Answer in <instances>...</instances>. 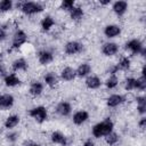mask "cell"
I'll use <instances>...</instances> for the list:
<instances>
[{
  "mask_svg": "<svg viewBox=\"0 0 146 146\" xmlns=\"http://www.w3.org/2000/svg\"><path fill=\"white\" fill-rule=\"evenodd\" d=\"M114 124L112 122L111 119H105L102 122H98L97 124L94 125L92 128V136L96 138H100L103 136H107L108 133H111L113 131Z\"/></svg>",
  "mask_w": 146,
  "mask_h": 146,
  "instance_id": "6da1fadb",
  "label": "cell"
},
{
  "mask_svg": "<svg viewBox=\"0 0 146 146\" xmlns=\"http://www.w3.org/2000/svg\"><path fill=\"white\" fill-rule=\"evenodd\" d=\"M18 7L21 8V10L26 14V15H34L38 13H41L43 10V7L41 3L39 2H33V1H26L23 3H19Z\"/></svg>",
  "mask_w": 146,
  "mask_h": 146,
  "instance_id": "7a4b0ae2",
  "label": "cell"
},
{
  "mask_svg": "<svg viewBox=\"0 0 146 146\" xmlns=\"http://www.w3.org/2000/svg\"><path fill=\"white\" fill-rule=\"evenodd\" d=\"M29 114H30L31 117H33V119H34L36 122H39V123L44 122V121L47 120V115H48L47 108L43 107V106H36V107L31 108L30 112H29Z\"/></svg>",
  "mask_w": 146,
  "mask_h": 146,
  "instance_id": "3957f363",
  "label": "cell"
},
{
  "mask_svg": "<svg viewBox=\"0 0 146 146\" xmlns=\"http://www.w3.org/2000/svg\"><path fill=\"white\" fill-rule=\"evenodd\" d=\"M27 40V35L26 33L23 31V30H17L13 36V43H11V47L13 49H16V48H19L22 44H24Z\"/></svg>",
  "mask_w": 146,
  "mask_h": 146,
  "instance_id": "277c9868",
  "label": "cell"
},
{
  "mask_svg": "<svg viewBox=\"0 0 146 146\" xmlns=\"http://www.w3.org/2000/svg\"><path fill=\"white\" fill-rule=\"evenodd\" d=\"M65 52L67 55H75V54H80L83 50V44L78 42V41H68L65 44L64 48Z\"/></svg>",
  "mask_w": 146,
  "mask_h": 146,
  "instance_id": "5b68a950",
  "label": "cell"
},
{
  "mask_svg": "<svg viewBox=\"0 0 146 146\" xmlns=\"http://www.w3.org/2000/svg\"><path fill=\"white\" fill-rule=\"evenodd\" d=\"M125 49L129 50V51H131V54L137 55V54H140L141 52V50L144 49V46H143V43H141L140 40L132 39V40H130V41H128L125 43Z\"/></svg>",
  "mask_w": 146,
  "mask_h": 146,
  "instance_id": "8992f818",
  "label": "cell"
},
{
  "mask_svg": "<svg viewBox=\"0 0 146 146\" xmlns=\"http://www.w3.org/2000/svg\"><path fill=\"white\" fill-rule=\"evenodd\" d=\"M119 51V46L115 42H106L102 47V52L105 56H113Z\"/></svg>",
  "mask_w": 146,
  "mask_h": 146,
  "instance_id": "52a82bcc",
  "label": "cell"
},
{
  "mask_svg": "<svg viewBox=\"0 0 146 146\" xmlns=\"http://www.w3.org/2000/svg\"><path fill=\"white\" fill-rule=\"evenodd\" d=\"M38 59L41 65H48L54 60V55L49 50H41L38 55Z\"/></svg>",
  "mask_w": 146,
  "mask_h": 146,
  "instance_id": "ba28073f",
  "label": "cell"
},
{
  "mask_svg": "<svg viewBox=\"0 0 146 146\" xmlns=\"http://www.w3.org/2000/svg\"><path fill=\"white\" fill-rule=\"evenodd\" d=\"M89 119V113L87 111H78L73 114V123L76 125H81L83 124L87 120Z\"/></svg>",
  "mask_w": 146,
  "mask_h": 146,
  "instance_id": "9c48e42d",
  "label": "cell"
},
{
  "mask_svg": "<svg viewBox=\"0 0 146 146\" xmlns=\"http://www.w3.org/2000/svg\"><path fill=\"white\" fill-rule=\"evenodd\" d=\"M14 97L10 94H3L0 95V108L1 110H7L10 108L14 105Z\"/></svg>",
  "mask_w": 146,
  "mask_h": 146,
  "instance_id": "30bf717a",
  "label": "cell"
},
{
  "mask_svg": "<svg viewBox=\"0 0 146 146\" xmlns=\"http://www.w3.org/2000/svg\"><path fill=\"white\" fill-rule=\"evenodd\" d=\"M120 33H121V27L115 24H110V25L105 26V29H104V34L107 38H115Z\"/></svg>",
  "mask_w": 146,
  "mask_h": 146,
  "instance_id": "8fae6325",
  "label": "cell"
},
{
  "mask_svg": "<svg viewBox=\"0 0 146 146\" xmlns=\"http://www.w3.org/2000/svg\"><path fill=\"white\" fill-rule=\"evenodd\" d=\"M72 111V106L70 103L67 102H60L57 106H56V112L57 114L62 115V116H67Z\"/></svg>",
  "mask_w": 146,
  "mask_h": 146,
  "instance_id": "7c38bea8",
  "label": "cell"
},
{
  "mask_svg": "<svg viewBox=\"0 0 146 146\" xmlns=\"http://www.w3.org/2000/svg\"><path fill=\"white\" fill-rule=\"evenodd\" d=\"M123 102H124V97L121 96V95L115 94V95H111V96L107 98L106 104H107L108 107H116V106L121 105Z\"/></svg>",
  "mask_w": 146,
  "mask_h": 146,
  "instance_id": "4fadbf2b",
  "label": "cell"
},
{
  "mask_svg": "<svg viewBox=\"0 0 146 146\" xmlns=\"http://www.w3.org/2000/svg\"><path fill=\"white\" fill-rule=\"evenodd\" d=\"M86 86L89 89H98L102 86V81L97 75H91L88 76L86 80Z\"/></svg>",
  "mask_w": 146,
  "mask_h": 146,
  "instance_id": "5bb4252c",
  "label": "cell"
},
{
  "mask_svg": "<svg viewBox=\"0 0 146 146\" xmlns=\"http://www.w3.org/2000/svg\"><path fill=\"white\" fill-rule=\"evenodd\" d=\"M75 75H76L75 74V70L70 67V66L64 67L62 70V72H60V78L63 80H65V81H72L75 78Z\"/></svg>",
  "mask_w": 146,
  "mask_h": 146,
  "instance_id": "9a60e30c",
  "label": "cell"
},
{
  "mask_svg": "<svg viewBox=\"0 0 146 146\" xmlns=\"http://www.w3.org/2000/svg\"><path fill=\"white\" fill-rule=\"evenodd\" d=\"M3 82L7 87H16L17 84L21 83V80L15 74V73H11V74H7L3 79Z\"/></svg>",
  "mask_w": 146,
  "mask_h": 146,
  "instance_id": "2e32d148",
  "label": "cell"
},
{
  "mask_svg": "<svg viewBox=\"0 0 146 146\" xmlns=\"http://www.w3.org/2000/svg\"><path fill=\"white\" fill-rule=\"evenodd\" d=\"M91 72V66L90 64L88 63H82L79 65V67L75 70V74L80 78H83V76H87L89 73Z\"/></svg>",
  "mask_w": 146,
  "mask_h": 146,
  "instance_id": "e0dca14e",
  "label": "cell"
},
{
  "mask_svg": "<svg viewBox=\"0 0 146 146\" xmlns=\"http://www.w3.org/2000/svg\"><path fill=\"white\" fill-rule=\"evenodd\" d=\"M127 9H128V3L125 1H116L113 5V11L119 16L123 15L127 11Z\"/></svg>",
  "mask_w": 146,
  "mask_h": 146,
  "instance_id": "ac0fdd59",
  "label": "cell"
},
{
  "mask_svg": "<svg viewBox=\"0 0 146 146\" xmlns=\"http://www.w3.org/2000/svg\"><path fill=\"white\" fill-rule=\"evenodd\" d=\"M27 62L24 58H17L11 64V68L13 71H25L27 68Z\"/></svg>",
  "mask_w": 146,
  "mask_h": 146,
  "instance_id": "d6986e66",
  "label": "cell"
},
{
  "mask_svg": "<svg viewBox=\"0 0 146 146\" xmlns=\"http://www.w3.org/2000/svg\"><path fill=\"white\" fill-rule=\"evenodd\" d=\"M29 91H30V94L32 96H39L43 91V84L41 82H39V81H33L31 83V86H30V90Z\"/></svg>",
  "mask_w": 146,
  "mask_h": 146,
  "instance_id": "ffe728a7",
  "label": "cell"
},
{
  "mask_svg": "<svg viewBox=\"0 0 146 146\" xmlns=\"http://www.w3.org/2000/svg\"><path fill=\"white\" fill-rule=\"evenodd\" d=\"M18 123H19V116L16 115V114H14V115H9L6 119V121H5L3 124H5V128L11 129V128H15Z\"/></svg>",
  "mask_w": 146,
  "mask_h": 146,
  "instance_id": "44dd1931",
  "label": "cell"
},
{
  "mask_svg": "<svg viewBox=\"0 0 146 146\" xmlns=\"http://www.w3.org/2000/svg\"><path fill=\"white\" fill-rule=\"evenodd\" d=\"M51 141L54 144H59V145H66V137L59 132V131H54L51 133Z\"/></svg>",
  "mask_w": 146,
  "mask_h": 146,
  "instance_id": "7402d4cb",
  "label": "cell"
},
{
  "mask_svg": "<svg viewBox=\"0 0 146 146\" xmlns=\"http://www.w3.org/2000/svg\"><path fill=\"white\" fill-rule=\"evenodd\" d=\"M43 80H44V82H46V84H48L49 87H55L56 84H57V82H58V78H57V75L54 73V72H48L44 76H43Z\"/></svg>",
  "mask_w": 146,
  "mask_h": 146,
  "instance_id": "603a6c76",
  "label": "cell"
},
{
  "mask_svg": "<svg viewBox=\"0 0 146 146\" xmlns=\"http://www.w3.org/2000/svg\"><path fill=\"white\" fill-rule=\"evenodd\" d=\"M83 15H84V11H83V9L81 7H73V9L70 11V16L74 21L81 19L83 17Z\"/></svg>",
  "mask_w": 146,
  "mask_h": 146,
  "instance_id": "cb8c5ba5",
  "label": "cell"
},
{
  "mask_svg": "<svg viewBox=\"0 0 146 146\" xmlns=\"http://www.w3.org/2000/svg\"><path fill=\"white\" fill-rule=\"evenodd\" d=\"M55 24V21L51 16H46L43 17V19L41 21V27L43 31H49Z\"/></svg>",
  "mask_w": 146,
  "mask_h": 146,
  "instance_id": "d4e9b609",
  "label": "cell"
},
{
  "mask_svg": "<svg viewBox=\"0 0 146 146\" xmlns=\"http://www.w3.org/2000/svg\"><path fill=\"white\" fill-rule=\"evenodd\" d=\"M137 110H138V113L140 114H144L146 112V98L144 96H139L137 97Z\"/></svg>",
  "mask_w": 146,
  "mask_h": 146,
  "instance_id": "484cf974",
  "label": "cell"
},
{
  "mask_svg": "<svg viewBox=\"0 0 146 146\" xmlns=\"http://www.w3.org/2000/svg\"><path fill=\"white\" fill-rule=\"evenodd\" d=\"M105 140H106V143L110 146H114L119 141V136H117V133H115V132L112 131L111 133H108L107 136H105Z\"/></svg>",
  "mask_w": 146,
  "mask_h": 146,
  "instance_id": "4316f807",
  "label": "cell"
},
{
  "mask_svg": "<svg viewBox=\"0 0 146 146\" xmlns=\"http://www.w3.org/2000/svg\"><path fill=\"white\" fill-rule=\"evenodd\" d=\"M130 64H131V62H130V59H129L128 57H122V58L120 59V62H119V64H117L116 66H117V68H119V70L125 71V70H128V68L130 67Z\"/></svg>",
  "mask_w": 146,
  "mask_h": 146,
  "instance_id": "83f0119b",
  "label": "cell"
},
{
  "mask_svg": "<svg viewBox=\"0 0 146 146\" xmlns=\"http://www.w3.org/2000/svg\"><path fill=\"white\" fill-rule=\"evenodd\" d=\"M106 87L108 88V89H114L116 86H117V83H119V79H117V76L116 75H111L107 80H106Z\"/></svg>",
  "mask_w": 146,
  "mask_h": 146,
  "instance_id": "f1b7e54d",
  "label": "cell"
},
{
  "mask_svg": "<svg viewBox=\"0 0 146 146\" xmlns=\"http://www.w3.org/2000/svg\"><path fill=\"white\" fill-rule=\"evenodd\" d=\"M136 89L144 91L146 89V76L141 75L138 79H136Z\"/></svg>",
  "mask_w": 146,
  "mask_h": 146,
  "instance_id": "f546056e",
  "label": "cell"
},
{
  "mask_svg": "<svg viewBox=\"0 0 146 146\" xmlns=\"http://www.w3.org/2000/svg\"><path fill=\"white\" fill-rule=\"evenodd\" d=\"M13 8V1L10 0H2L0 1V13L9 11Z\"/></svg>",
  "mask_w": 146,
  "mask_h": 146,
  "instance_id": "4dcf8cb0",
  "label": "cell"
},
{
  "mask_svg": "<svg viewBox=\"0 0 146 146\" xmlns=\"http://www.w3.org/2000/svg\"><path fill=\"white\" fill-rule=\"evenodd\" d=\"M124 89L128 91L136 89V79L135 78H128L124 82Z\"/></svg>",
  "mask_w": 146,
  "mask_h": 146,
  "instance_id": "1f68e13d",
  "label": "cell"
},
{
  "mask_svg": "<svg viewBox=\"0 0 146 146\" xmlns=\"http://www.w3.org/2000/svg\"><path fill=\"white\" fill-rule=\"evenodd\" d=\"M74 7V1L73 0H64L62 3H60V8L64 9V10H67V11H71Z\"/></svg>",
  "mask_w": 146,
  "mask_h": 146,
  "instance_id": "d6a6232c",
  "label": "cell"
},
{
  "mask_svg": "<svg viewBox=\"0 0 146 146\" xmlns=\"http://www.w3.org/2000/svg\"><path fill=\"white\" fill-rule=\"evenodd\" d=\"M7 36V32L5 27H0V41H3Z\"/></svg>",
  "mask_w": 146,
  "mask_h": 146,
  "instance_id": "836d02e7",
  "label": "cell"
},
{
  "mask_svg": "<svg viewBox=\"0 0 146 146\" xmlns=\"http://www.w3.org/2000/svg\"><path fill=\"white\" fill-rule=\"evenodd\" d=\"M145 125H146V117H141V120L139 121V127L140 129H145Z\"/></svg>",
  "mask_w": 146,
  "mask_h": 146,
  "instance_id": "e575fe53",
  "label": "cell"
},
{
  "mask_svg": "<svg viewBox=\"0 0 146 146\" xmlns=\"http://www.w3.org/2000/svg\"><path fill=\"white\" fill-rule=\"evenodd\" d=\"M83 146H95V144H94V141H92L91 139H89V140H87V141L83 144Z\"/></svg>",
  "mask_w": 146,
  "mask_h": 146,
  "instance_id": "d590c367",
  "label": "cell"
},
{
  "mask_svg": "<svg viewBox=\"0 0 146 146\" xmlns=\"http://www.w3.org/2000/svg\"><path fill=\"white\" fill-rule=\"evenodd\" d=\"M0 74H1V75H3V74H5V68H3L1 65H0Z\"/></svg>",
  "mask_w": 146,
  "mask_h": 146,
  "instance_id": "8d00e7d4",
  "label": "cell"
},
{
  "mask_svg": "<svg viewBox=\"0 0 146 146\" xmlns=\"http://www.w3.org/2000/svg\"><path fill=\"white\" fill-rule=\"evenodd\" d=\"M30 146H40V145H38V144H31Z\"/></svg>",
  "mask_w": 146,
  "mask_h": 146,
  "instance_id": "74e56055",
  "label": "cell"
}]
</instances>
